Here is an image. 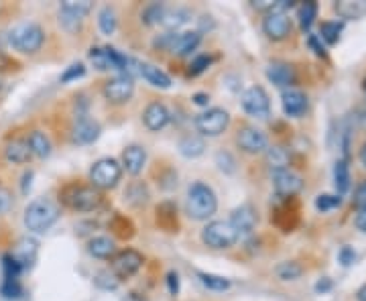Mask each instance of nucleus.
Here are the masks:
<instances>
[{"mask_svg":"<svg viewBox=\"0 0 366 301\" xmlns=\"http://www.w3.org/2000/svg\"><path fill=\"white\" fill-rule=\"evenodd\" d=\"M59 206L47 197H39L35 202H31L24 210V226L29 232L41 234L45 230H49L57 220H59Z\"/></svg>","mask_w":366,"mask_h":301,"instance_id":"obj_1","label":"nucleus"},{"mask_svg":"<svg viewBox=\"0 0 366 301\" xmlns=\"http://www.w3.org/2000/svg\"><path fill=\"white\" fill-rule=\"evenodd\" d=\"M188 216L192 220H208L216 214L218 210V200H216L214 190L202 181L194 183L188 192Z\"/></svg>","mask_w":366,"mask_h":301,"instance_id":"obj_2","label":"nucleus"},{"mask_svg":"<svg viewBox=\"0 0 366 301\" xmlns=\"http://www.w3.org/2000/svg\"><path fill=\"white\" fill-rule=\"evenodd\" d=\"M8 41L21 53H37L45 41V33L37 22H21L10 31Z\"/></svg>","mask_w":366,"mask_h":301,"instance_id":"obj_3","label":"nucleus"},{"mask_svg":"<svg viewBox=\"0 0 366 301\" xmlns=\"http://www.w3.org/2000/svg\"><path fill=\"white\" fill-rule=\"evenodd\" d=\"M202 240L206 246L220 251V248H230L238 240V234L230 226V222L214 220V222H208V226L202 230Z\"/></svg>","mask_w":366,"mask_h":301,"instance_id":"obj_4","label":"nucleus"},{"mask_svg":"<svg viewBox=\"0 0 366 301\" xmlns=\"http://www.w3.org/2000/svg\"><path fill=\"white\" fill-rule=\"evenodd\" d=\"M64 202L78 212H94L102 204V195L96 188L87 186H71L64 192Z\"/></svg>","mask_w":366,"mask_h":301,"instance_id":"obj_5","label":"nucleus"},{"mask_svg":"<svg viewBox=\"0 0 366 301\" xmlns=\"http://www.w3.org/2000/svg\"><path fill=\"white\" fill-rule=\"evenodd\" d=\"M122 177V165L116 159H100L94 163L92 172H90V179L94 183L96 190H110L114 188Z\"/></svg>","mask_w":366,"mask_h":301,"instance_id":"obj_6","label":"nucleus"},{"mask_svg":"<svg viewBox=\"0 0 366 301\" xmlns=\"http://www.w3.org/2000/svg\"><path fill=\"white\" fill-rule=\"evenodd\" d=\"M230 125V114L224 108H210L195 116V129L204 136H218Z\"/></svg>","mask_w":366,"mask_h":301,"instance_id":"obj_7","label":"nucleus"},{"mask_svg":"<svg viewBox=\"0 0 366 301\" xmlns=\"http://www.w3.org/2000/svg\"><path fill=\"white\" fill-rule=\"evenodd\" d=\"M242 108H244V112H246L248 116L267 118L269 112H271V100H269V94L265 92V88H248V90L242 94Z\"/></svg>","mask_w":366,"mask_h":301,"instance_id":"obj_8","label":"nucleus"},{"mask_svg":"<svg viewBox=\"0 0 366 301\" xmlns=\"http://www.w3.org/2000/svg\"><path fill=\"white\" fill-rule=\"evenodd\" d=\"M37 255H39V242L35 238L31 237H22L17 240V244L13 246L10 255L8 257L13 258V262L24 271V269H31L37 260Z\"/></svg>","mask_w":366,"mask_h":301,"instance_id":"obj_9","label":"nucleus"},{"mask_svg":"<svg viewBox=\"0 0 366 301\" xmlns=\"http://www.w3.org/2000/svg\"><path fill=\"white\" fill-rule=\"evenodd\" d=\"M141 267H143V255L136 253L134 248L120 251L118 255H114V260H112V273L118 279H129L134 273H139Z\"/></svg>","mask_w":366,"mask_h":301,"instance_id":"obj_10","label":"nucleus"},{"mask_svg":"<svg viewBox=\"0 0 366 301\" xmlns=\"http://www.w3.org/2000/svg\"><path fill=\"white\" fill-rule=\"evenodd\" d=\"M237 143L240 149L248 155H257V153H265L269 149V139L262 130L255 129V127H242L238 130Z\"/></svg>","mask_w":366,"mask_h":301,"instance_id":"obj_11","label":"nucleus"},{"mask_svg":"<svg viewBox=\"0 0 366 301\" xmlns=\"http://www.w3.org/2000/svg\"><path fill=\"white\" fill-rule=\"evenodd\" d=\"M273 186H275L277 195H281V197H293L303 190V179L287 167V169L273 172Z\"/></svg>","mask_w":366,"mask_h":301,"instance_id":"obj_12","label":"nucleus"},{"mask_svg":"<svg viewBox=\"0 0 366 301\" xmlns=\"http://www.w3.org/2000/svg\"><path fill=\"white\" fill-rule=\"evenodd\" d=\"M132 92H134V84H132V78H129V76H116V78L108 80L106 86H104V96L112 104L129 102Z\"/></svg>","mask_w":366,"mask_h":301,"instance_id":"obj_13","label":"nucleus"},{"mask_svg":"<svg viewBox=\"0 0 366 301\" xmlns=\"http://www.w3.org/2000/svg\"><path fill=\"white\" fill-rule=\"evenodd\" d=\"M228 222L237 230L238 238L248 237L255 230V226H257V212H255V208L251 204H242V206H238L237 210L232 212Z\"/></svg>","mask_w":366,"mask_h":301,"instance_id":"obj_14","label":"nucleus"},{"mask_svg":"<svg viewBox=\"0 0 366 301\" xmlns=\"http://www.w3.org/2000/svg\"><path fill=\"white\" fill-rule=\"evenodd\" d=\"M262 31L269 39L283 41L291 33V19L285 13H269L262 21Z\"/></svg>","mask_w":366,"mask_h":301,"instance_id":"obj_15","label":"nucleus"},{"mask_svg":"<svg viewBox=\"0 0 366 301\" xmlns=\"http://www.w3.org/2000/svg\"><path fill=\"white\" fill-rule=\"evenodd\" d=\"M169 118H171V114H169V110L165 104H161V102H151L149 106L145 108V112H143V122H145V127L149 130H163L167 125H169Z\"/></svg>","mask_w":366,"mask_h":301,"instance_id":"obj_16","label":"nucleus"},{"mask_svg":"<svg viewBox=\"0 0 366 301\" xmlns=\"http://www.w3.org/2000/svg\"><path fill=\"white\" fill-rule=\"evenodd\" d=\"M281 100H283V110H285L287 116H295L297 118V116H302L303 112H305V108H307L305 94H303L302 90H295V88L283 90Z\"/></svg>","mask_w":366,"mask_h":301,"instance_id":"obj_17","label":"nucleus"},{"mask_svg":"<svg viewBox=\"0 0 366 301\" xmlns=\"http://www.w3.org/2000/svg\"><path fill=\"white\" fill-rule=\"evenodd\" d=\"M202 41V33L199 31H185V33H173L171 47L169 51L175 55H188L192 53L195 47Z\"/></svg>","mask_w":366,"mask_h":301,"instance_id":"obj_18","label":"nucleus"},{"mask_svg":"<svg viewBox=\"0 0 366 301\" xmlns=\"http://www.w3.org/2000/svg\"><path fill=\"white\" fill-rule=\"evenodd\" d=\"M145 163H147V150L143 149V147H139V145H130L122 153V167L130 175H139V173L143 172Z\"/></svg>","mask_w":366,"mask_h":301,"instance_id":"obj_19","label":"nucleus"},{"mask_svg":"<svg viewBox=\"0 0 366 301\" xmlns=\"http://www.w3.org/2000/svg\"><path fill=\"white\" fill-rule=\"evenodd\" d=\"M267 78L273 82V84H277L281 88H291L295 84V69L291 67L289 64H271L267 67Z\"/></svg>","mask_w":366,"mask_h":301,"instance_id":"obj_20","label":"nucleus"},{"mask_svg":"<svg viewBox=\"0 0 366 301\" xmlns=\"http://www.w3.org/2000/svg\"><path fill=\"white\" fill-rule=\"evenodd\" d=\"M100 136V125L90 118H80L73 127V141L78 145H90Z\"/></svg>","mask_w":366,"mask_h":301,"instance_id":"obj_21","label":"nucleus"},{"mask_svg":"<svg viewBox=\"0 0 366 301\" xmlns=\"http://www.w3.org/2000/svg\"><path fill=\"white\" fill-rule=\"evenodd\" d=\"M192 19V13L188 8H181V6H175V8H165L163 17H161V24L165 29H169V33H177L179 27H183L185 22Z\"/></svg>","mask_w":366,"mask_h":301,"instance_id":"obj_22","label":"nucleus"},{"mask_svg":"<svg viewBox=\"0 0 366 301\" xmlns=\"http://www.w3.org/2000/svg\"><path fill=\"white\" fill-rule=\"evenodd\" d=\"M4 157H6V161H10V163L22 165V163H29V161H31L33 153L29 149V143H27V141L15 139V141H10V143L6 145Z\"/></svg>","mask_w":366,"mask_h":301,"instance_id":"obj_23","label":"nucleus"},{"mask_svg":"<svg viewBox=\"0 0 366 301\" xmlns=\"http://www.w3.org/2000/svg\"><path fill=\"white\" fill-rule=\"evenodd\" d=\"M139 74L155 88H161V90H167V88H171V78L163 71V69H159V67H155L151 64H139Z\"/></svg>","mask_w":366,"mask_h":301,"instance_id":"obj_24","label":"nucleus"},{"mask_svg":"<svg viewBox=\"0 0 366 301\" xmlns=\"http://www.w3.org/2000/svg\"><path fill=\"white\" fill-rule=\"evenodd\" d=\"M334 10L342 19H363L366 15V0H340L334 4Z\"/></svg>","mask_w":366,"mask_h":301,"instance_id":"obj_25","label":"nucleus"},{"mask_svg":"<svg viewBox=\"0 0 366 301\" xmlns=\"http://www.w3.org/2000/svg\"><path fill=\"white\" fill-rule=\"evenodd\" d=\"M87 253L96 258H110L116 255V244L110 237H94L87 242Z\"/></svg>","mask_w":366,"mask_h":301,"instance_id":"obj_26","label":"nucleus"},{"mask_svg":"<svg viewBox=\"0 0 366 301\" xmlns=\"http://www.w3.org/2000/svg\"><path fill=\"white\" fill-rule=\"evenodd\" d=\"M204 150H206V143L197 134H188L179 141V153L188 159H195V157L204 155Z\"/></svg>","mask_w":366,"mask_h":301,"instance_id":"obj_27","label":"nucleus"},{"mask_svg":"<svg viewBox=\"0 0 366 301\" xmlns=\"http://www.w3.org/2000/svg\"><path fill=\"white\" fill-rule=\"evenodd\" d=\"M27 143H29V149L33 155H37V157H49L51 155V141H49V136L41 132V130H33L31 134H29V139H27Z\"/></svg>","mask_w":366,"mask_h":301,"instance_id":"obj_28","label":"nucleus"},{"mask_svg":"<svg viewBox=\"0 0 366 301\" xmlns=\"http://www.w3.org/2000/svg\"><path fill=\"white\" fill-rule=\"evenodd\" d=\"M265 157H267V163H269V167L273 172L287 169V165H289V150L285 149V147H279V145L269 147V149L265 150Z\"/></svg>","mask_w":366,"mask_h":301,"instance_id":"obj_29","label":"nucleus"},{"mask_svg":"<svg viewBox=\"0 0 366 301\" xmlns=\"http://www.w3.org/2000/svg\"><path fill=\"white\" fill-rule=\"evenodd\" d=\"M334 186L338 190V195L348 192L350 188V169H348V161L346 159H338L334 165Z\"/></svg>","mask_w":366,"mask_h":301,"instance_id":"obj_30","label":"nucleus"},{"mask_svg":"<svg viewBox=\"0 0 366 301\" xmlns=\"http://www.w3.org/2000/svg\"><path fill=\"white\" fill-rule=\"evenodd\" d=\"M125 195H127L130 206H136V208H139V206H145V204L149 202V190H147V186H143L141 181L130 183Z\"/></svg>","mask_w":366,"mask_h":301,"instance_id":"obj_31","label":"nucleus"},{"mask_svg":"<svg viewBox=\"0 0 366 301\" xmlns=\"http://www.w3.org/2000/svg\"><path fill=\"white\" fill-rule=\"evenodd\" d=\"M342 29H344V24H342L340 21L322 22V29H320V39H323L325 43H330V45L338 43Z\"/></svg>","mask_w":366,"mask_h":301,"instance_id":"obj_32","label":"nucleus"},{"mask_svg":"<svg viewBox=\"0 0 366 301\" xmlns=\"http://www.w3.org/2000/svg\"><path fill=\"white\" fill-rule=\"evenodd\" d=\"M98 24H100V31L104 33V35H112L114 31H116V13H114V8L112 6H104L102 10H100V15H98Z\"/></svg>","mask_w":366,"mask_h":301,"instance_id":"obj_33","label":"nucleus"},{"mask_svg":"<svg viewBox=\"0 0 366 301\" xmlns=\"http://www.w3.org/2000/svg\"><path fill=\"white\" fill-rule=\"evenodd\" d=\"M316 17H318V4H316L314 0L303 2L302 8H300V22H302V29L309 31L314 21H316Z\"/></svg>","mask_w":366,"mask_h":301,"instance_id":"obj_34","label":"nucleus"},{"mask_svg":"<svg viewBox=\"0 0 366 301\" xmlns=\"http://www.w3.org/2000/svg\"><path fill=\"white\" fill-rule=\"evenodd\" d=\"M62 10H64V13H69V15H73V17L84 19L87 13L92 10V2H90V0H80V2H76V0H67V2L62 4Z\"/></svg>","mask_w":366,"mask_h":301,"instance_id":"obj_35","label":"nucleus"},{"mask_svg":"<svg viewBox=\"0 0 366 301\" xmlns=\"http://www.w3.org/2000/svg\"><path fill=\"white\" fill-rule=\"evenodd\" d=\"M197 277H199V281H202L208 289H212V291H226V289L230 287V281L220 277V275H212V273H197Z\"/></svg>","mask_w":366,"mask_h":301,"instance_id":"obj_36","label":"nucleus"},{"mask_svg":"<svg viewBox=\"0 0 366 301\" xmlns=\"http://www.w3.org/2000/svg\"><path fill=\"white\" fill-rule=\"evenodd\" d=\"M303 269L300 267V262H281L279 267H277V275H279V279L283 281H295L297 277H302Z\"/></svg>","mask_w":366,"mask_h":301,"instance_id":"obj_37","label":"nucleus"},{"mask_svg":"<svg viewBox=\"0 0 366 301\" xmlns=\"http://www.w3.org/2000/svg\"><path fill=\"white\" fill-rule=\"evenodd\" d=\"M165 8H167V6H165L163 2H153V4H149V6L143 10V21H145V24L161 22V17H163Z\"/></svg>","mask_w":366,"mask_h":301,"instance_id":"obj_38","label":"nucleus"},{"mask_svg":"<svg viewBox=\"0 0 366 301\" xmlns=\"http://www.w3.org/2000/svg\"><path fill=\"white\" fill-rule=\"evenodd\" d=\"M94 281H96V285H98L100 289H106V291H114V289L118 287V283H120V279H118L112 271H100V273L94 277Z\"/></svg>","mask_w":366,"mask_h":301,"instance_id":"obj_39","label":"nucleus"},{"mask_svg":"<svg viewBox=\"0 0 366 301\" xmlns=\"http://www.w3.org/2000/svg\"><path fill=\"white\" fill-rule=\"evenodd\" d=\"M90 62L94 64V67H98V69H102V71L112 69L108 49H92V51H90Z\"/></svg>","mask_w":366,"mask_h":301,"instance_id":"obj_40","label":"nucleus"},{"mask_svg":"<svg viewBox=\"0 0 366 301\" xmlns=\"http://www.w3.org/2000/svg\"><path fill=\"white\" fill-rule=\"evenodd\" d=\"M340 204H342V197H340V195L323 194V195H318V200H316V208L322 210V212H330V210L338 208Z\"/></svg>","mask_w":366,"mask_h":301,"instance_id":"obj_41","label":"nucleus"},{"mask_svg":"<svg viewBox=\"0 0 366 301\" xmlns=\"http://www.w3.org/2000/svg\"><path fill=\"white\" fill-rule=\"evenodd\" d=\"M84 76H86V67H84L82 64H73V65H69L64 74H62V82L67 84V82L80 80V78H84Z\"/></svg>","mask_w":366,"mask_h":301,"instance_id":"obj_42","label":"nucleus"},{"mask_svg":"<svg viewBox=\"0 0 366 301\" xmlns=\"http://www.w3.org/2000/svg\"><path fill=\"white\" fill-rule=\"evenodd\" d=\"M2 295L8 298V300H17L22 295L21 285L17 279H4V285H2Z\"/></svg>","mask_w":366,"mask_h":301,"instance_id":"obj_43","label":"nucleus"},{"mask_svg":"<svg viewBox=\"0 0 366 301\" xmlns=\"http://www.w3.org/2000/svg\"><path fill=\"white\" fill-rule=\"evenodd\" d=\"M212 64V57H208V55H199V57H195L194 64L190 67V76H197V74H202V71H206L208 67Z\"/></svg>","mask_w":366,"mask_h":301,"instance_id":"obj_44","label":"nucleus"},{"mask_svg":"<svg viewBox=\"0 0 366 301\" xmlns=\"http://www.w3.org/2000/svg\"><path fill=\"white\" fill-rule=\"evenodd\" d=\"M59 21H62V24H64L65 29H76V27H80V22H82V19L80 17H73V15H69V13H59Z\"/></svg>","mask_w":366,"mask_h":301,"instance_id":"obj_45","label":"nucleus"},{"mask_svg":"<svg viewBox=\"0 0 366 301\" xmlns=\"http://www.w3.org/2000/svg\"><path fill=\"white\" fill-rule=\"evenodd\" d=\"M354 204H356L358 210L366 208V181L358 186V190H356V194H354Z\"/></svg>","mask_w":366,"mask_h":301,"instance_id":"obj_46","label":"nucleus"},{"mask_svg":"<svg viewBox=\"0 0 366 301\" xmlns=\"http://www.w3.org/2000/svg\"><path fill=\"white\" fill-rule=\"evenodd\" d=\"M338 257H340V262H342L344 267H348V265H352V262H354V258H356V253H354V251H352L350 246H344V248L340 251V255H338Z\"/></svg>","mask_w":366,"mask_h":301,"instance_id":"obj_47","label":"nucleus"},{"mask_svg":"<svg viewBox=\"0 0 366 301\" xmlns=\"http://www.w3.org/2000/svg\"><path fill=\"white\" fill-rule=\"evenodd\" d=\"M309 47L316 51V55H320V57H325V49H323V45L320 43V39L316 37V35H309Z\"/></svg>","mask_w":366,"mask_h":301,"instance_id":"obj_48","label":"nucleus"},{"mask_svg":"<svg viewBox=\"0 0 366 301\" xmlns=\"http://www.w3.org/2000/svg\"><path fill=\"white\" fill-rule=\"evenodd\" d=\"M167 285H169V293L171 295L179 293V277H177V273H169L167 275Z\"/></svg>","mask_w":366,"mask_h":301,"instance_id":"obj_49","label":"nucleus"},{"mask_svg":"<svg viewBox=\"0 0 366 301\" xmlns=\"http://www.w3.org/2000/svg\"><path fill=\"white\" fill-rule=\"evenodd\" d=\"M356 228L366 234V208L358 210V214H356Z\"/></svg>","mask_w":366,"mask_h":301,"instance_id":"obj_50","label":"nucleus"},{"mask_svg":"<svg viewBox=\"0 0 366 301\" xmlns=\"http://www.w3.org/2000/svg\"><path fill=\"white\" fill-rule=\"evenodd\" d=\"M194 100H195V104H199V106H206V104H208V100H210V98H208V96H206V94H195V96H194Z\"/></svg>","mask_w":366,"mask_h":301,"instance_id":"obj_51","label":"nucleus"},{"mask_svg":"<svg viewBox=\"0 0 366 301\" xmlns=\"http://www.w3.org/2000/svg\"><path fill=\"white\" fill-rule=\"evenodd\" d=\"M122 301H149L147 298H143V295H139V293H129L127 298Z\"/></svg>","mask_w":366,"mask_h":301,"instance_id":"obj_52","label":"nucleus"},{"mask_svg":"<svg viewBox=\"0 0 366 301\" xmlns=\"http://www.w3.org/2000/svg\"><path fill=\"white\" fill-rule=\"evenodd\" d=\"M356 300L358 301H366V283L358 289V293H356Z\"/></svg>","mask_w":366,"mask_h":301,"instance_id":"obj_53","label":"nucleus"},{"mask_svg":"<svg viewBox=\"0 0 366 301\" xmlns=\"http://www.w3.org/2000/svg\"><path fill=\"white\" fill-rule=\"evenodd\" d=\"M316 289H318V291H325V289H330V281L325 279L322 283V281H320V283H318V285H316Z\"/></svg>","mask_w":366,"mask_h":301,"instance_id":"obj_54","label":"nucleus"},{"mask_svg":"<svg viewBox=\"0 0 366 301\" xmlns=\"http://www.w3.org/2000/svg\"><path fill=\"white\" fill-rule=\"evenodd\" d=\"M6 204H8V200H6V194L4 192H0V212L6 208Z\"/></svg>","mask_w":366,"mask_h":301,"instance_id":"obj_55","label":"nucleus"},{"mask_svg":"<svg viewBox=\"0 0 366 301\" xmlns=\"http://www.w3.org/2000/svg\"><path fill=\"white\" fill-rule=\"evenodd\" d=\"M360 161H363V165L366 167V143L363 145V149H360Z\"/></svg>","mask_w":366,"mask_h":301,"instance_id":"obj_56","label":"nucleus"},{"mask_svg":"<svg viewBox=\"0 0 366 301\" xmlns=\"http://www.w3.org/2000/svg\"><path fill=\"white\" fill-rule=\"evenodd\" d=\"M363 88H365V94H366V78H365V84H363Z\"/></svg>","mask_w":366,"mask_h":301,"instance_id":"obj_57","label":"nucleus"},{"mask_svg":"<svg viewBox=\"0 0 366 301\" xmlns=\"http://www.w3.org/2000/svg\"><path fill=\"white\" fill-rule=\"evenodd\" d=\"M0 90H2V82H0Z\"/></svg>","mask_w":366,"mask_h":301,"instance_id":"obj_58","label":"nucleus"}]
</instances>
